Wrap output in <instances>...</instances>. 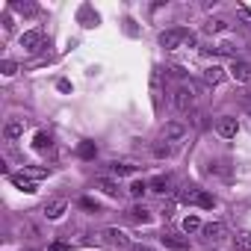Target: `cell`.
<instances>
[{
  "instance_id": "6da1fadb",
  "label": "cell",
  "mask_w": 251,
  "mask_h": 251,
  "mask_svg": "<svg viewBox=\"0 0 251 251\" xmlns=\"http://www.w3.org/2000/svg\"><path fill=\"white\" fill-rule=\"evenodd\" d=\"M183 42H189V45L195 42V39H192V36H189L183 27H175V30H162V33H160V45H162L165 50H178Z\"/></svg>"
},
{
  "instance_id": "7a4b0ae2",
  "label": "cell",
  "mask_w": 251,
  "mask_h": 251,
  "mask_svg": "<svg viewBox=\"0 0 251 251\" xmlns=\"http://www.w3.org/2000/svg\"><path fill=\"white\" fill-rule=\"evenodd\" d=\"M181 201H183V204L204 207V210H213V207H216V198H213L210 192H204V189H189V192H183V195H181Z\"/></svg>"
},
{
  "instance_id": "3957f363",
  "label": "cell",
  "mask_w": 251,
  "mask_h": 251,
  "mask_svg": "<svg viewBox=\"0 0 251 251\" xmlns=\"http://www.w3.org/2000/svg\"><path fill=\"white\" fill-rule=\"evenodd\" d=\"M186 136V124L183 121H165L162 124V139L165 142H181Z\"/></svg>"
},
{
  "instance_id": "277c9868",
  "label": "cell",
  "mask_w": 251,
  "mask_h": 251,
  "mask_svg": "<svg viewBox=\"0 0 251 251\" xmlns=\"http://www.w3.org/2000/svg\"><path fill=\"white\" fill-rule=\"evenodd\" d=\"M172 107H175L178 113H186V110L192 107V95H189L186 86H178V89L172 92Z\"/></svg>"
},
{
  "instance_id": "5b68a950",
  "label": "cell",
  "mask_w": 251,
  "mask_h": 251,
  "mask_svg": "<svg viewBox=\"0 0 251 251\" xmlns=\"http://www.w3.org/2000/svg\"><path fill=\"white\" fill-rule=\"evenodd\" d=\"M216 133H219L222 139H233V136L239 133V124H236V118H230V115H222V118L216 121Z\"/></svg>"
},
{
  "instance_id": "8992f818",
  "label": "cell",
  "mask_w": 251,
  "mask_h": 251,
  "mask_svg": "<svg viewBox=\"0 0 251 251\" xmlns=\"http://www.w3.org/2000/svg\"><path fill=\"white\" fill-rule=\"evenodd\" d=\"M42 39H45V30H42V27H36V30H27V33L21 36V47L33 53V50H39Z\"/></svg>"
},
{
  "instance_id": "52a82bcc",
  "label": "cell",
  "mask_w": 251,
  "mask_h": 251,
  "mask_svg": "<svg viewBox=\"0 0 251 251\" xmlns=\"http://www.w3.org/2000/svg\"><path fill=\"white\" fill-rule=\"evenodd\" d=\"M230 77H233L236 83H251V65L242 62V59H233V62H230Z\"/></svg>"
},
{
  "instance_id": "ba28073f",
  "label": "cell",
  "mask_w": 251,
  "mask_h": 251,
  "mask_svg": "<svg viewBox=\"0 0 251 251\" xmlns=\"http://www.w3.org/2000/svg\"><path fill=\"white\" fill-rule=\"evenodd\" d=\"M95 189H101L107 198H118V195H121V186H118V181H113V178H98V181H95Z\"/></svg>"
},
{
  "instance_id": "9c48e42d",
  "label": "cell",
  "mask_w": 251,
  "mask_h": 251,
  "mask_svg": "<svg viewBox=\"0 0 251 251\" xmlns=\"http://www.w3.org/2000/svg\"><path fill=\"white\" fill-rule=\"evenodd\" d=\"M24 127H27V124H24V118H9V121H6V127H3V136H6L9 142H15V139H21V136H24Z\"/></svg>"
},
{
  "instance_id": "30bf717a",
  "label": "cell",
  "mask_w": 251,
  "mask_h": 251,
  "mask_svg": "<svg viewBox=\"0 0 251 251\" xmlns=\"http://www.w3.org/2000/svg\"><path fill=\"white\" fill-rule=\"evenodd\" d=\"M101 236H104V242H107V245H118V248H124V245L130 242V239H127V233H124V230H118V228H107Z\"/></svg>"
},
{
  "instance_id": "8fae6325",
  "label": "cell",
  "mask_w": 251,
  "mask_h": 251,
  "mask_svg": "<svg viewBox=\"0 0 251 251\" xmlns=\"http://www.w3.org/2000/svg\"><path fill=\"white\" fill-rule=\"evenodd\" d=\"M160 239H162L165 248H172V251H186L189 248V239L186 236H178V233H162Z\"/></svg>"
},
{
  "instance_id": "7c38bea8",
  "label": "cell",
  "mask_w": 251,
  "mask_h": 251,
  "mask_svg": "<svg viewBox=\"0 0 251 251\" xmlns=\"http://www.w3.org/2000/svg\"><path fill=\"white\" fill-rule=\"evenodd\" d=\"M65 210H68V201H65V198H50V201L45 204V216H47V219H59Z\"/></svg>"
},
{
  "instance_id": "4fadbf2b",
  "label": "cell",
  "mask_w": 251,
  "mask_h": 251,
  "mask_svg": "<svg viewBox=\"0 0 251 251\" xmlns=\"http://www.w3.org/2000/svg\"><path fill=\"white\" fill-rule=\"evenodd\" d=\"M148 189H151V192H157V195L172 192V178H169V175H160V178H154V181L148 183Z\"/></svg>"
},
{
  "instance_id": "5bb4252c",
  "label": "cell",
  "mask_w": 251,
  "mask_h": 251,
  "mask_svg": "<svg viewBox=\"0 0 251 251\" xmlns=\"http://www.w3.org/2000/svg\"><path fill=\"white\" fill-rule=\"evenodd\" d=\"M201 233H204L207 239L219 242V239H225V225H222V222H210V225H204V228H201Z\"/></svg>"
},
{
  "instance_id": "9a60e30c",
  "label": "cell",
  "mask_w": 251,
  "mask_h": 251,
  "mask_svg": "<svg viewBox=\"0 0 251 251\" xmlns=\"http://www.w3.org/2000/svg\"><path fill=\"white\" fill-rule=\"evenodd\" d=\"M9 181H12V183H15V186L21 189V192H30V195H33V192L39 189V186H36V181H33V178H27V175H12Z\"/></svg>"
},
{
  "instance_id": "2e32d148",
  "label": "cell",
  "mask_w": 251,
  "mask_h": 251,
  "mask_svg": "<svg viewBox=\"0 0 251 251\" xmlns=\"http://www.w3.org/2000/svg\"><path fill=\"white\" fill-rule=\"evenodd\" d=\"M204 80L210 83V86H216V83L225 80V68H222V65H207V68H204Z\"/></svg>"
},
{
  "instance_id": "e0dca14e",
  "label": "cell",
  "mask_w": 251,
  "mask_h": 251,
  "mask_svg": "<svg viewBox=\"0 0 251 251\" xmlns=\"http://www.w3.org/2000/svg\"><path fill=\"white\" fill-rule=\"evenodd\" d=\"M228 27H230V24H228L225 18H210V21H207V24H204L201 30H204L207 36H216V33H225Z\"/></svg>"
},
{
  "instance_id": "ac0fdd59",
  "label": "cell",
  "mask_w": 251,
  "mask_h": 251,
  "mask_svg": "<svg viewBox=\"0 0 251 251\" xmlns=\"http://www.w3.org/2000/svg\"><path fill=\"white\" fill-rule=\"evenodd\" d=\"M110 172H113V178H127V175L136 172V165H130V162H113Z\"/></svg>"
},
{
  "instance_id": "d6986e66",
  "label": "cell",
  "mask_w": 251,
  "mask_h": 251,
  "mask_svg": "<svg viewBox=\"0 0 251 251\" xmlns=\"http://www.w3.org/2000/svg\"><path fill=\"white\" fill-rule=\"evenodd\" d=\"M233 245H236V251H251V233H248V230L236 233V236H233Z\"/></svg>"
},
{
  "instance_id": "ffe728a7",
  "label": "cell",
  "mask_w": 251,
  "mask_h": 251,
  "mask_svg": "<svg viewBox=\"0 0 251 251\" xmlns=\"http://www.w3.org/2000/svg\"><path fill=\"white\" fill-rule=\"evenodd\" d=\"M127 192H130V198H142V195L148 192V183H145V181H133V183L127 186Z\"/></svg>"
},
{
  "instance_id": "44dd1931",
  "label": "cell",
  "mask_w": 251,
  "mask_h": 251,
  "mask_svg": "<svg viewBox=\"0 0 251 251\" xmlns=\"http://www.w3.org/2000/svg\"><path fill=\"white\" fill-rule=\"evenodd\" d=\"M130 219H133V222H142V225H148V222H151V213H148L145 207H139V204H136V207L130 210Z\"/></svg>"
},
{
  "instance_id": "7402d4cb",
  "label": "cell",
  "mask_w": 251,
  "mask_h": 251,
  "mask_svg": "<svg viewBox=\"0 0 251 251\" xmlns=\"http://www.w3.org/2000/svg\"><path fill=\"white\" fill-rule=\"evenodd\" d=\"M201 228H204V225H201L198 216H186V219H183V230H186V233H198Z\"/></svg>"
},
{
  "instance_id": "603a6c76",
  "label": "cell",
  "mask_w": 251,
  "mask_h": 251,
  "mask_svg": "<svg viewBox=\"0 0 251 251\" xmlns=\"http://www.w3.org/2000/svg\"><path fill=\"white\" fill-rule=\"evenodd\" d=\"M154 157H157V160L172 157V145H169V142H165V145H162V142H157V145H154Z\"/></svg>"
},
{
  "instance_id": "cb8c5ba5",
  "label": "cell",
  "mask_w": 251,
  "mask_h": 251,
  "mask_svg": "<svg viewBox=\"0 0 251 251\" xmlns=\"http://www.w3.org/2000/svg\"><path fill=\"white\" fill-rule=\"evenodd\" d=\"M33 145H36L39 151H45V148H50V136L42 130V133H36V142H33Z\"/></svg>"
},
{
  "instance_id": "d4e9b609",
  "label": "cell",
  "mask_w": 251,
  "mask_h": 251,
  "mask_svg": "<svg viewBox=\"0 0 251 251\" xmlns=\"http://www.w3.org/2000/svg\"><path fill=\"white\" fill-rule=\"evenodd\" d=\"M80 157H83V160H92V157H95V145H92V142H83V145H80Z\"/></svg>"
},
{
  "instance_id": "484cf974",
  "label": "cell",
  "mask_w": 251,
  "mask_h": 251,
  "mask_svg": "<svg viewBox=\"0 0 251 251\" xmlns=\"http://www.w3.org/2000/svg\"><path fill=\"white\" fill-rule=\"evenodd\" d=\"M24 175L33 178V181H39V178H47L50 172H47V169H24Z\"/></svg>"
},
{
  "instance_id": "4316f807",
  "label": "cell",
  "mask_w": 251,
  "mask_h": 251,
  "mask_svg": "<svg viewBox=\"0 0 251 251\" xmlns=\"http://www.w3.org/2000/svg\"><path fill=\"white\" fill-rule=\"evenodd\" d=\"M0 68H3V74H6V77H12V74L18 71V65H15L12 59H3V65H0Z\"/></svg>"
},
{
  "instance_id": "83f0119b",
  "label": "cell",
  "mask_w": 251,
  "mask_h": 251,
  "mask_svg": "<svg viewBox=\"0 0 251 251\" xmlns=\"http://www.w3.org/2000/svg\"><path fill=\"white\" fill-rule=\"evenodd\" d=\"M80 207H83V210H95V213H98V201H92V198H83V201H80Z\"/></svg>"
},
{
  "instance_id": "f1b7e54d",
  "label": "cell",
  "mask_w": 251,
  "mask_h": 251,
  "mask_svg": "<svg viewBox=\"0 0 251 251\" xmlns=\"http://www.w3.org/2000/svg\"><path fill=\"white\" fill-rule=\"evenodd\" d=\"M242 107L251 113V92H245V95H242Z\"/></svg>"
},
{
  "instance_id": "f546056e",
  "label": "cell",
  "mask_w": 251,
  "mask_h": 251,
  "mask_svg": "<svg viewBox=\"0 0 251 251\" xmlns=\"http://www.w3.org/2000/svg\"><path fill=\"white\" fill-rule=\"evenodd\" d=\"M50 248H53V251H65V248H68V242H53Z\"/></svg>"
},
{
  "instance_id": "4dcf8cb0",
  "label": "cell",
  "mask_w": 251,
  "mask_h": 251,
  "mask_svg": "<svg viewBox=\"0 0 251 251\" xmlns=\"http://www.w3.org/2000/svg\"><path fill=\"white\" fill-rule=\"evenodd\" d=\"M133 251H154L151 245H133Z\"/></svg>"
}]
</instances>
